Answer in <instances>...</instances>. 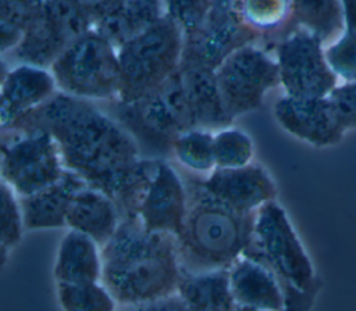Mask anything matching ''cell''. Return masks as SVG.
<instances>
[{
	"label": "cell",
	"mask_w": 356,
	"mask_h": 311,
	"mask_svg": "<svg viewBox=\"0 0 356 311\" xmlns=\"http://www.w3.org/2000/svg\"><path fill=\"white\" fill-rule=\"evenodd\" d=\"M238 11L243 24L260 37L267 33L286 32L291 15V0H238Z\"/></svg>",
	"instance_id": "obj_24"
},
{
	"label": "cell",
	"mask_w": 356,
	"mask_h": 311,
	"mask_svg": "<svg viewBox=\"0 0 356 311\" xmlns=\"http://www.w3.org/2000/svg\"><path fill=\"white\" fill-rule=\"evenodd\" d=\"M229 283L236 304L260 311H282L284 292L274 272L248 255L229 267Z\"/></svg>",
	"instance_id": "obj_17"
},
{
	"label": "cell",
	"mask_w": 356,
	"mask_h": 311,
	"mask_svg": "<svg viewBox=\"0 0 356 311\" xmlns=\"http://www.w3.org/2000/svg\"><path fill=\"white\" fill-rule=\"evenodd\" d=\"M25 229L21 201L14 190L1 180V235L0 257L1 265L6 264L10 251L17 247Z\"/></svg>",
	"instance_id": "obj_29"
},
{
	"label": "cell",
	"mask_w": 356,
	"mask_h": 311,
	"mask_svg": "<svg viewBox=\"0 0 356 311\" xmlns=\"http://www.w3.org/2000/svg\"><path fill=\"white\" fill-rule=\"evenodd\" d=\"M280 86L291 97H327L339 79L328 65L325 44L313 33L296 28L281 36L274 54Z\"/></svg>",
	"instance_id": "obj_9"
},
{
	"label": "cell",
	"mask_w": 356,
	"mask_h": 311,
	"mask_svg": "<svg viewBox=\"0 0 356 311\" xmlns=\"http://www.w3.org/2000/svg\"><path fill=\"white\" fill-rule=\"evenodd\" d=\"M121 219L114 200L104 192L86 185L72 199L67 228L81 232L103 246L113 237Z\"/></svg>",
	"instance_id": "obj_19"
},
{
	"label": "cell",
	"mask_w": 356,
	"mask_h": 311,
	"mask_svg": "<svg viewBox=\"0 0 356 311\" xmlns=\"http://www.w3.org/2000/svg\"><path fill=\"white\" fill-rule=\"evenodd\" d=\"M291 22L284 35L300 28L316 35L324 44H328L345 31L341 0H291Z\"/></svg>",
	"instance_id": "obj_23"
},
{
	"label": "cell",
	"mask_w": 356,
	"mask_h": 311,
	"mask_svg": "<svg viewBox=\"0 0 356 311\" xmlns=\"http://www.w3.org/2000/svg\"><path fill=\"white\" fill-rule=\"evenodd\" d=\"M114 118L152 158L172 153L175 139L196 128L179 69L149 96L134 103L117 101Z\"/></svg>",
	"instance_id": "obj_6"
},
{
	"label": "cell",
	"mask_w": 356,
	"mask_h": 311,
	"mask_svg": "<svg viewBox=\"0 0 356 311\" xmlns=\"http://www.w3.org/2000/svg\"><path fill=\"white\" fill-rule=\"evenodd\" d=\"M254 144L242 129L227 126L214 132L216 168H239L252 164Z\"/></svg>",
	"instance_id": "obj_27"
},
{
	"label": "cell",
	"mask_w": 356,
	"mask_h": 311,
	"mask_svg": "<svg viewBox=\"0 0 356 311\" xmlns=\"http://www.w3.org/2000/svg\"><path fill=\"white\" fill-rule=\"evenodd\" d=\"M181 275L175 236L146 229L138 217L122 218L102 246V282L125 307L177 293Z\"/></svg>",
	"instance_id": "obj_2"
},
{
	"label": "cell",
	"mask_w": 356,
	"mask_h": 311,
	"mask_svg": "<svg viewBox=\"0 0 356 311\" xmlns=\"http://www.w3.org/2000/svg\"><path fill=\"white\" fill-rule=\"evenodd\" d=\"M184 32L167 14L143 33L118 47L117 101L134 103L156 92L182 62Z\"/></svg>",
	"instance_id": "obj_5"
},
{
	"label": "cell",
	"mask_w": 356,
	"mask_h": 311,
	"mask_svg": "<svg viewBox=\"0 0 356 311\" xmlns=\"http://www.w3.org/2000/svg\"><path fill=\"white\" fill-rule=\"evenodd\" d=\"M125 311H188V308L178 293H174L152 301L129 305Z\"/></svg>",
	"instance_id": "obj_33"
},
{
	"label": "cell",
	"mask_w": 356,
	"mask_h": 311,
	"mask_svg": "<svg viewBox=\"0 0 356 311\" xmlns=\"http://www.w3.org/2000/svg\"><path fill=\"white\" fill-rule=\"evenodd\" d=\"M177 161L197 174H210L216 168L214 132L192 128L182 132L172 144Z\"/></svg>",
	"instance_id": "obj_25"
},
{
	"label": "cell",
	"mask_w": 356,
	"mask_h": 311,
	"mask_svg": "<svg viewBox=\"0 0 356 311\" xmlns=\"http://www.w3.org/2000/svg\"><path fill=\"white\" fill-rule=\"evenodd\" d=\"M216 78L234 118L259 108L267 92L280 85L275 57L256 43L232 51L216 69Z\"/></svg>",
	"instance_id": "obj_10"
},
{
	"label": "cell",
	"mask_w": 356,
	"mask_h": 311,
	"mask_svg": "<svg viewBox=\"0 0 356 311\" xmlns=\"http://www.w3.org/2000/svg\"><path fill=\"white\" fill-rule=\"evenodd\" d=\"M260 36L250 31L238 11V0H211L202 25L184 35L181 68L203 67L216 71L236 49L257 43Z\"/></svg>",
	"instance_id": "obj_11"
},
{
	"label": "cell",
	"mask_w": 356,
	"mask_h": 311,
	"mask_svg": "<svg viewBox=\"0 0 356 311\" xmlns=\"http://www.w3.org/2000/svg\"><path fill=\"white\" fill-rule=\"evenodd\" d=\"M188 311H231L236 301L229 283V268L186 271L177 289Z\"/></svg>",
	"instance_id": "obj_21"
},
{
	"label": "cell",
	"mask_w": 356,
	"mask_h": 311,
	"mask_svg": "<svg viewBox=\"0 0 356 311\" xmlns=\"http://www.w3.org/2000/svg\"><path fill=\"white\" fill-rule=\"evenodd\" d=\"M200 182L216 199L242 214H254L274 201L278 193L270 172L254 162L239 168H214Z\"/></svg>",
	"instance_id": "obj_14"
},
{
	"label": "cell",
	"mask_w": 356,
	"mask_h": 311,
	"mask_svg": "<svg viewBox=\"0 0 356 311\" xmlns=\"http://www.w3.org/2000/svg\"><path fill=\"white\" fill-rule=\"evenodd\" d=\"M243 255L274 272L284 292L282 311H310L320 282L286 211L277 200L256 211L253 236Z\"/></svg>",
	"instance_id": "obj_4"
},
{
	"label": "cell",
	"mask_w": 356,
	"mask_h": 311,
	"mask_svg": "<svg viewBox=\"0 0 356 311\" xmlns=\"http://www.w3.org/2000/svg\"><path fill=\"white\" fill-rule=\"evenodd\" d=\"M184 228L175 236L182 268L209 271L229 268L243 255L253 236L254 214H242L191 180Z\"/></svg>",
	"instance_id": "obj_3"
},
{
	"label": "cell",
	"mask_w": 356,
	"mask_h": 311,
	"mask_svg": "<svg viewBox=\"0 0 356 311\" xmlns=\"http://www.w3.org/2000/svg\"><path fill=\"white\" fill-rule=\"evenodd\" d=\"M179 71L196 128L216 132L231 126L235 118L224 103L216 71L203 67H185Z\"/></svg>",
	"instance_id": "obj_18"
},
{
	"label": "cell",
	"mask_w": 356,
	"mask_h": 311,
	"mask_svg": "<svg viewBox=\"0 0 356 311\" xmlns=\"http://www.w3.org/2000/svg\"><path fill=\"white\" fill-rule=\"evenodd\" d=\"M88 183L65 171L56 183L25 197H19L26 230L67 228V215L74 196Z\"/></svg>",
	"instance_id": "obj_16"
},
{
	"label": "cell",
	"mask_w": 356,
	"mask_h": 311,
	"mask_svg": "<svg viewBox=\"0 0 356 311\" xmlns=\"http://www.w3.org/2000/svg\"><path fill=\"white\" fill-rule=\"evenodd\" d=\"M231 311H260V310H256V308H252L248 305H242V304H236Z\"/></svg>",
	"instance_id": "obj_35"
},
{
	"label": "cell",
	"mask_w": 356,
	"mask_h": 311,
	"mask_svg": "<svg viewBox=\"0 0 356 311\" xmlns=\"http://www.w3.org/2000/svg\"><path fill=\"white\" fill-rule=\"evenodd\" d=\"M53 276L56 283L102 280V246L92 237L68 229L56 253Z\"/></svg>",
	"instance_id": "obj_20"
},
{
	"label": "cell",
	"mask_w": 356,
	"mask_h": 311,
	"mask_svg": "<svg viewBox=\"0 0 356 311\" xmlns=\"http://www.w3.org/2000/svg\"><path fill=\"white\" fill-rule=\"evenodd\" d=\"M63 311H115L117 300L102 280L86 283H56Z\"/></svg>",
	"instance_id": "obj_26"
},
{
	"label": "cell",
	"mask_w": 356,
	"mask_h": 311,
	"mask_svg": "<svg viewBox=\"0 0 356 311\" xmlns=\"http://www.w3.org/2000/svg\"><path fill=\"white\" fill-rule=\"evenodd\" d=\"M330 103L341 126L348 131L356 129V81L339 82L328 94Z\"/></svg>",
	"instance_id": "obj_32"
},
{
	"label": "cell",
	"mask_w": 356,
	"mask_h": 311,
	"mask_svg": "<svg viewBox=\"0 0 356 311\" xmlns=\"http://www.w3.org/2000/svg\"><path fill=\"white\" fill-rule=\"evenodd\" d=\"M49 69L63 93L85 100L117 99L118 49L95 28L74 39Z\"/></svg>",
	"instance_id": "obj_7"
},
{
	"label": "cell",
	"mask_w": 356,
	"mask_h": 311,
	"mask_svg": "<svg viewBox=\"0 0 356 311\" xmlns=\"http://www.w3.org/2000/svg\"><path fill=\"white\" fill-rule=\"evenodd\" d=\"M273 114L286 133L313 147L335 146L346 133L328 96L291 97L284 94L274 103Z\"/></svg>",
	"instance_id": "obj_12"
},
{
	"label": "cell",
	"mask_w": 356,
	"mask_h": 311,
	"mask_svg": "<svg viewBox=\"0 0 356 311\" xmlns=\"http://www.w3.org/2000/svg\"><path fill=\"white\" fill-rule=\"evenodd\" d=\"M188 212V189L178 172L159 158L156 172L140 203L138 218L153 232L179 235Z\"/></svg>",
	"instance_id": "obj_13"
},
{
	"label": "cell",
	"mask_w": 356,
	"mask_h": 311,
	"mask_svg": "<svg viewBox=\"0 0 356 311\" xmlns=\"http://www.w3.org/2000/svg\"><path fill=\"white\" fill-rule=\"evenodd\" d=\"M343 15H345V29L356 31V0H341Z\"/></svg>",
	"instance_id": "obj_34"
},
{
	"label": "cell",
	"mask_w": 356,
	"mask_h": 311,
	"mask_svg": "<svg viewBox=\"0 0 356 311\" xmlns=\"http://www.w3.org/2000/svg\"><path fill=\"white\" fill-rule=\"evenodd\" d=\"M164 15V0H125L118 10L95 24L93 28L118 49L153 26Z\"/></svg>",
	"instance_id": "obj_22"
},
{
	"label": "cell",
	"mask_w": 356,
	"mask_h": 311,
	"mask_svg": "<svg viewBox=\"0 0 356 311\" xmlns=\"http://www.w3.org/2000/svg\"><path fill=\"white\" fill-rule=\"evenodd\" d=\"M3 131L50 133L65 169L110 196L122 218L138 217L159 158L142 157L135 139L89 100L58 90Z\"/></svg>",
	"instance_id": "obj_1"
},
{
	"label": "cell",
	"mask_w": 356,
	"mask_h": 311,
	"mask_svg": "<svg viewBox=\"0 0 356 311\" xmlns=\"http://www.w3.org/2000/svg\"><path fill=\"white\" fill-rule=\"evenodd\" d=\"M325 57L339 82L356 81V31H343L325 44Z\"/></svg>",
	"instance_id": "obj_30"
},
{
	"label": "cell",
	"mask_w": 356,
	"mask_h": 311,
	"mask_svg": "<svg viewBox=\"0 0 356 311\" xmlns=\"http://www.w3.org/2000/svg\"><path fill=\"white\" fill-rule=\"evenodd\" d=\"M54 137L43 131H3L1 180L18 197L56 183L65 172Z\"/></svg>",
	"instance_id": "obj_8"
},
{
	"label": "cell",
	"mask_w": 356,
	"mask_h": 311,
	"mask_svg": "<svg viewBox=\"0 0 356 311\" xmlns=\"http://www.w3.org/2000/svg\"><path fill=\"white\" fill-rule=\"evenodd\" d=\"M56 92L58 89L54 76L47 68L18 62L4 71L0 94L1 131L46 103Z\"/></svg>",
	"instance_id": "obj_15"
},
{
	"label": "cell",
	"mask_w": 356,
	"mask_h": 311,
	"mask_svg": "<svg viewBox=\"0 0 356 311\" xmlns=\"http://www.w3.org/2000/svg\"><path fill=\"white\" fill-rule=\"evenodd\" d=\"M40 0H1V53L11 51L21 40Z\"/></svg>",
	"instance_id": "obj_28"
},
{
	"label": "cell",
	"mask_w": 356,
	"mask_h": 311,
	"mask_svg": "<svg viewBox=\"0 0 356 311\" xmlns=\"http://www.w3.org/2000/svg\"><path fill=\"white\" fill-rule=\"evenodd\" d=\"M165 14L182 29L184 35L197 29L204 21L211 0H164Z\"/></svg>",
	"instance_id": "obj_31"
}]
</instances>
